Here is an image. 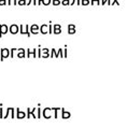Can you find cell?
<instances>
[{
  "mask_svg": "<svg viewBox=\"0 0 127 128\" xmlns=\"http://www.w3.org/2000/svg\"><path fill=\"white\" fill-rule=\"evenodd\" d=\"M41 32L46 34V32H48V26H42V27H41Z\"/></svg>",
  "mask_w": 127,
  "mask_h": 128,
  "instance_id": "obj_7",
  "label": "cell"
},
{
  "mask_svg": "<svg viewBox=\"0 0 127 128\" xmlns=\"http://www.w3.org/2000/svg\"><path fill=\"white\" fill-rule=\"evenodd\" d=\"M68 32L69 34H74V26H72V25H71V26H69L68 27Z\"/></svg>",
  "mask_w": 127,
  "mask_h": 128,
  "instance_id": "obj_6",
  "label": "cell"
},
{
  "mask_svg": "<svg viewBox=\"0 0 127 128\" xmlns=\"http://www.w3.org/2000/svg\"><path fill=\"white\" fill-rule=\"evenodd\" d=\"M8 30H9V28H8L6 25H1V26H0V34H6V32H8Z\"/></svg>",
  "mask_w": 127,
  "mask_h": 128,
  "instance_id": "obj_2",
  "label": "cell"
},
{
  "mask_svg": "<svg viewBox=\"0 0 127 128\" xmlns=\"http://www.w3.org/2000/svg\"><path fill=\"white\" fill-rule=\"evenodd\" d=\"M60 29H62L60 25H55V26H54V32L55 34H59V32H60Z\"/></svg>",
  "mask_w": 127,
  "mask_h": 128,
  "instance_id": "obj_4",
  "label": "cell"
},
{
  "mask_svg": "<svg viewBox=\"0 0 127 128\" xmlns=\"http://www.w3.org/2000/svg\"><path fill=\"white\" fill-rule=\"evenodd\" d=\"M1 53H2V56L6 58V57H8V56H9V53H10V52H9L8 48H3L2 51H1Z\"/></svg>",
  "mask_w": 127,
  "mask_h": 128,
  "instance_id": "obj_3",
  "label": "cell"
},
{
  "mask_svg": "<svg viewBox=\"0 0 127 128\" xmlns=\"http://www.w3.org/2000/svg\"><path fill=\"white\" fill-rule=\"evenodd\" d=\"M10 32L13 34H15L18 32V26L17 25H12L11 27H10Z\"/></svg>",
  "mask_w": 127,
  "mask_h": 128,
  "instance_id": "obj_1",
  "label": "cell"
},
{
  "mask_svg": "<svg viewBox=\"0 0 127 128\" xmlns=\"http://www.w3.org/2000/svg\"><path fill=\"white\" fill-rule=\"evenodd\" d=\"M31 29H32V30H31V31H32V34H37L38 30H39V27L37 26V25H34V26L31 27Z\"/></svg>",
  "mask_w": 127,
  "mask_h": 128,
  "instance_id": "obj_5",
  "label": "cell"
},
{
  "mask_svg": "<svg viewBox=\"0 0 127 128\" xmlns=\"http://www.w3.org/2000/svg\"><path fill=\"white\" fill-rule=\"evenodd\" d=\"M42 2H43V4H45V6H48V3L51 2V0H42Z\"/></svg>",
  "mask_w": 127,
  "mask_h": 128,
  "instance_id": "obj_8",
  "label": "cell"
}]
</instances>
